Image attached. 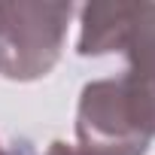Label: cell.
<instances>
[{
    "label": "cell",
    "instance_id": "4",
    "mask_svg": "<svg viewBox=\"0 0 155 155\" xmlns=\"http://www.w3.org/2000/svg\"><path fill=\"white\" fill-rule=\"evenodd\" d=\"M137 12H140V3H88V6H82L76 52L82 58L122 52Z\"/></svg>",
    "mask_w": 155,
    "mask_h": 155
},
{
    "label": "cell",
    "instance_id": "3",
    "mask_svg": "<svg viewBox=\"0 0 155 155\" xmlns=\"http://www.w3.org/2000/svg\"><path fill=\"white\" fill-rule=\"evenodd\" d=\"M122 55L128 58L122 85L128 91L131 110L140 128L155 137V3L140 0V12L125 37Z\"/></svg>",
    "mask_w": 155,
    "mask_h": 155
},
{
    "label": "cell",
    "instance_id": "2",
    "mask_svg": "<svg viewBox=\"0 0 155 155\" xmlns=\"http://www.w3.org/2000/svg\"><path fill=\"white\" fill-rule=\"evenodd\" d=\"M152 137L140 128L122 76L94 79L82 88L76 107L79 155H146Z\"/></svg>",
    "mask_w": 155,
    "mask_h": 155
},
{
    "label": "cell",
    "instance_id": "1",
    "mask_svg": "<svg viewBox=\"0 0 155 155\" xmlns=\"http://www.w3.org/2000/svg\"><path fill=\"white\" fill-rule=\"evenodd\" d=\"M73 3L0 0V76L34 82L55 70L64 52Z\"/></svg>",
    "mask_w": 155,
    "mask_h": 155
},
{
    "label": "cell",
    "instance_id": "5",
    "mask_svg": "<svg viewBox=\"0 0 155 155\" xmlns=\"http://www.w3.org/2000/svg\"><path fill=\"white\" fill-rule=\"evenodd\" d=\"M46 155H79V152H76V146H67L64 140H55V143L46 149Z\"/></svg>",
    "mask_w": 155,
    "mask_h": 155
}]
</instances>
